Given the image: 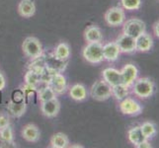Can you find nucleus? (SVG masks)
<instances>
[{
    "label": "nucleus",
    "mask_w": 159,
    "mask_h": 148,
    "mask_svg": "<svg viewBox=\"0 0 159 148\" xmlns=\"http://www.w3.org/2000/svg\"><path fill=\"white\" fill-rule=\"evenodd\" d=\"M131 92L140 99H148L155 92V84L148 77L138 78L130 86Z\"/></svg>",
    "instance_id": "1"
},
{
    "label": "nucleus",
    "mask_w": 159,
    "mask_h": 148,
    "mask_svg": "<svg viewBox=\"0 0 159 148\" xmlns=\"http://www.w3.org/2000/svg\"><path fill=\"white\" fill-rule=\"evenodd\" d=\"M82 56L87 62L92 64L103 62L105 60L103 54V45L101 43H87L82 52Z\"/></svg>",
    "instance_id": "2"
},
{
    "label": "nucleus",
    "mask_w": 159,
    "mask_h": 148,
    "mask_svg": "<svg viewBox=\"0 0 159 148\" xmlns=\"http://www.w3.org/2000/svg\"><path fill=\"white\" fill-rule=\"evenodd\" d=\"M22 49L26 56L31 59H35L43 53V49L41 42L35 37L26 38L22 45Z\"/></svg>",
    "instance_id": "3"
},
{
    "label": "nucleus",
    "mask_w": 159,
    "mask_h": 148,
    "mask_svg": "<svg viewBox=\"0 0 159 148\" xmlns=\"http://www.w3.org/2000/svg\"><path fill=\"white\" fill-rule=\"evenodd\" d=\"M90 95L94 100L106 101L112 96V86L104 80H98L91 86Z\"/></svg>",
    "instance_id": "4"
},
{
    "label": "nucleus",
    "mask_w": 159,
    "mask_h": 148,
    "mask_svg": "<svg viewBox=\"0 0 159 148\" xmlns=\"http://www.w3.org/2000/svg\"><path fill=\"white\" fill-rule=\"evenodd\" d=\"M146 30V27L144 22L138 19V18H131L124 22L123 24V33L125 35H129L130 37L136 39L139 35L143 34Z\"/></svg>",
    "instance_id": "5"
},
{
    "label": "nucleus",
    "mask_w": 159,
    "mask_h": 148,
    "mask_svg": "<svg viewBox=\"0 0 159 148\" xmlns=\"http://www.w3.org/2000/svg\"><path fill=\"white\" fill-rule=\"evenodd\" d=\"M119 108L120 111L124 114H127V116H138L142 112V107L140 104L134 99L129 98V96L125 98L124 100L120 101Z\"/></svg>",
    "instance_id": "6"
},
{
    "label": "nucleus",
    "mask_w": 159,
    "mask_h": 148,
    "mask_svg": "<svg viewBox=\"0 0 159 148\" xmlns=\"http://www.w3.org/2000/svg\"><path fill=\"white\" fill-rule=\"evenodd\" d=\"M105 21L107 24L112 27L122 26L125 21V10L122 7H112L105 13Z\"/></svg>",
    "instance_id": "7"
},
{
    "label": "nucleus",
    "mask_w": 159,
    "mask_h": 148,
    "mask_svg": "<svg viewBox=\"0 0 159 148\" xmlns=\"http://www.w3.org/2000/svg\"><path fill=\"white\" fill-rule=\"evenodd\" d=\"M43 58H45L46 68L48 69L52 72H62L66 68L67 60H60L52 53H47L43 54Z\"/></svg>",
    "instance_id": "8"
},
{
    "label": "nucleus",
    "mask_w": 159,
    "mask_h": 148,
    "mask_svg": "<svg viewBox=\"0 0 159 148\" xmlns=\"http://www.w3.org/2000/svg\"><path fill=\"white\" fill-rule=\"evenodd\" d=\"M123 84L130 87L134 83V81L139 78V69L133 63H128L120 70Z\"/></svg>",
    "instance_id": "9"
},
{
    "label": "nucleus",
    "mask_w": 159,
    "mask_h": 148,
    "mask_svg": "<svg viewBox=\"0 0 159 148\" xmlns=\"http://www.w3.org/2000/svg\"><path fill=\"white\" fill-rule=\"evenodd\" d=\"M118 45L120 52L125 53H133L136 52V46H135V39L133 37L125 34H120L117 40L115 41Z\"/></svg>",
    "instance_id": "10"
},
{
    "label": "nucleus",
    "mask_w": 159,
    "mask_h": 148,
    "mask_svg": "<svg viewBox=\"0 0 159 148\" xmlns=\"http://www.w3.org/2000/svg\"><path fill=\"white\" fill-rule=\"evenodd\" d=\"M59 110H60V103L57 100V98L41 103V111L43 116H46L47 118L57 117L59 113Z\"/></svg>",
    "instance_id": "11"
},
{
    "label": "nucleus",
    "mask_w": 159,
    "mask_h": 148,
    "mask_svg": "<svg viewBox=\"0 0 159 148\" xmlns=\"http://www.w3.org/2000/svg\"><path fill=\"white\" fill-rule=\"evenodd\" d=\"M103 80L106 81L110 86H116L118 84L123 83L120 70H118L114 67H107L102 71Z\"/></svg>",
    "instance_id": "12"
},
{
    "label": "nucleus",
    "mask_w": 159,
    "mask_h": 148,
    "mask_svg": "<svg viewBox=\"0 0 159 148\" xmlns=\"http://www.w3.org/2000/svg\"><path fill=\"white\" fill-rule=\"evenodd\" d=\"M52 88L54 90L57 94H62L67 89V81L65 76L61 74V72H56L52 76L50 84Z\"/></svg>",
    "instance_id": "13"
},
{
    "label": "nucleus",
    "mask_w": 159,
    "mask_h": 148,
    "mask_svg": "<svg viewBox=\"0 0 159 148\" xmlns=\"http://www.w3.org/2000/svg\"><path fill=\"white\" fill-rule=\"evenodd\" d=\"M103 54L104 59L109 62H114L118 60L120 54V51L116 42H110L103 45Z\"/></svg>",
    "instance_id": "14"
},
{
    "label": "nucleus",
    "mask_w": 159,
    "mask_h": 148,
    "mask_svg": "<svg viewBox=\"0 0 159 148\" xmlns=\"http://www.w3.org/2000/svg\"><path fill=\"white\" fill-rule=\"evenodd\" d=\"M135 46L136 51L140 52H149L153 47V39L152 37L144 32L143 34L139 35L135 39Z\"/></svg>",
    "instance_id": "15"
},
{
    "label": "nucleus",
    "mask_w": 159,
    "mask_h": 148,
    "mask_svg": "<svg viewBox=\"0 0 159 148\" xmlns=\"http://www.w3.org/2000/svg\"><path fill=\"white\" fill-rule=\"evenodd\" d=\"M22 136L28 142H37L40 139L41 132L37 125L34 123H29L26 124L22 129Z\"/></svg>",
    "instance_id": "16"
},
{
    "label": "nucleus",
    "mask_w": 159,
    "mask_h": 148,
    "mask_svg": "<svg viewBox=\"0 0 159 148\" xmlns=\"http://www.w3.org/2000/svg\"><path fill=\"white\" fill-rule=\"evenodd\" d=\"M27 104L25 101H10L7 105V111L13 118H20L26 112Z\"/></svg>",
    "instance_id": "17"
},
{
    "label": "nucleus",
    "mask_w": 159,
    "mask_h": 148,
    "mask_svg": "<svg viewBox=\"0 0 159 148\" xmlns=\"http://www.w3.org/2000/svg\"><path fill=\"white\" fill-rule=\"evenodd\" d=\"M18 12L24 18H30L36 13V5L33 0H21L18 5Z\"/></svg>",
    "instance_id": "18"
},
{
    "label": "nucleus",
    "mask_w": 159,
    "mask_h": 148,
    "mask_svg": "<svg viewBox=\"0 0 159 148\" xmlns=\"http://www.w3.org/2000/svg\"><path fill=\"white\" fill-rule=\"evenodd\" d=\"M84 39L87 43H101L103 35L100 28L94 25L87 27L84 31Z\"/></svg>",
    "instance_id": "19"
},
{
    "label": "nucleus",
    "mask_w": 159,
    "mask_h": 148,
    "mask_svg": "<svg viewBox=\"0 0 159 148\" xmlns=\"http://www.w3.org/2000/svg\"><path fill=\"white\" fill-rule=\"evenodd\" d=\"M87 95H88V92H87L86 87L83 84L80 83L74 84L69 89V96L74 101H78V102L84 101L87 98Z\"/></svg>",
    "instance_id": "20"
},
{
    "label": "nucleus",
    "mask_w": 159,
    "mask_h": 148,
    "mask_svg": "<svg viewBox=\"0 0 159 148\" xmlns=\"http://www.w3.org/2000/svg\"><path fill=\"white\" fill-rule=\"evenodd\" d=\"M128 138H129L130 143L134 144L135 147L138 146V145H139L140 143H142L143 141L148 140V139H146L144 134L142 133L141 128H140V125H135V127L131 128L129 130V132H128Z\"/></svg>",
    "instance_id": "21"
},
{
    "label": "nucleus",
    "mask_w": 159,
    "mask_h": 148,
    "mask_svg": "<svg viewBox=\"0 0 159 148\" xmlns=\"http://www.w3.org/2000/svg\"><path fill=\"white\" fill-rule=\"evenodd\" d=\"M51 146L53 148H65L69 144V139L66 134L62 132L54 133L51 138Z\"/></svg>",
    "instance_id": "22"
},
{
    "label": "nucleus",
    "mask_w": 159,
    "mask_h": 148,
    "mask_svg": "<svg viewBox=\"0 0 159 148\" xmlns=\"http://www.w3.org/2000/svg\"><path fill=\"white\" fill-rule=\"evenodd\" d=\"M130 87L125 85L123 83L118 84L112 87V96L116 99L117 101H122L125 98H127L129 94Z\"/></svg>",
    "instance_id": "23"
},
{
    "label": "nucleus",
    "mask_w": 159,
    "mask_h": 148,
    "mask_svg": "<svg viewBox=\"0 0 159 148\" xmlns=\"http://www.w3.org/2000/svg\"><path fill=\"white\" fill-rule=\"evenodd\" d=\"M38 98H39V100L42 102H46V101H50V100H52V99L57 98V93L54 92V90L52 88L51 85H45L43 87L39 90L38 92Z\"/></svg>",
    "instance_id": "24"
},
{
    "label": "nucleus",
    "mask_w": 159,
    "mask_h": 148,
    "mask_svg": "<svg viewBox=\"0 0 159 148\" xmlns=\"http://www.w3.org/2000/svg\"><path fill=\"white\" fill-rule=\"evenodd\" d=\"M53 54L60 60H67L70 56V47L66 43H60L54 48Z\"/></svg>",
    "instance_id": "25"
},
{
    "label": "nucleus",
    "mask_w": 159,
    "mask_h": 148,
    "mask_svg": "<svg viewBox=\"0 0 159 148\" xmlns=\"http://www.w3.org/2000/svg\"><path fill=\"white\" fill-rule=\"evenodd\" d=\"M24 80L26 84L38 87L41 84V73L37 72V71L33 69H29L25 74Z\"/></svg>",
    "instance_id": "26"
},
{
    "label": "nucleus",
    "mask_w": 159,
    "mask_h": 148,
    "mask_svg": "<svg viewBox=\"0 0 159 148\" xmlns=\"http://www.w3.org/2000/svg\"><path fill=\"white\" fill-rule=\"evenodd\" d=\"M140 128L142 133L144 134L146 139H150L153 136H155L157 133V128L155 127V124L150 122H145L140 125Z\"/></svg>",
    "instance_id": "27"
},
{
    "label": "nucleus",
    "mask_w": 159,
    "mask_h": 148,
    "mask_svg": "<svg viewBox=\"0 0 159 148\" xmlns=\"http://www.w3.org/2000/svg\"><path fill=\"white\" fill-rule=\"evenodd\" d=\"M0 139H1V141L4 142V143H7V144L13 143L14 135H13V130L11 128L10 125L0 130Z\"/></svg>",
    "instance_id": "28"
},
{
    "label": "nucleus",
    "mask_w": 159,
    "mask_h": 148,
    "mask_svg": "<svg viewBox=\"0 0 159 148\" xmlns=\"http://www.w3.org/2000/svg\"><path fill=\"white\" fill-rule=\"evenodd\" d=\"M120 4L125 10L134 11L141 7V0H120Z\"/></svg>",
    "instance_id": "29"
},
{
    "label": "nucleus",
    "mask_w": 159,
    "mask_h": 148,
    "mask_svg": "<svg viewBox=\"0 0 159 148\" xmlns=\"http://www.w3.org/2000/svg\"><path fill=\"white\" fill-rule=\"evenodd\" d=\"M37 89H38V87L28 85V84L25 83V85L22 87V93H23V95H24V99L25 98H29L30 95L34 94V93L37 91Z\"/></svg>",
    "instance_id": "30"
},
{
    "label": "nucleus",
    "mask_w": 159,
    "mask_h": 148,
    "mask_svg": "<svg viewBox=\"0 0 159 148\" xmlns=\"http://www.w3.org/2000/svg\"><path fill=\"white\" fill-rule=\"evenodd\" d=\"M10 125V119L7 114H0V130Z\"/></svg>",
    "instance_id": "31"
},
{
    "label": "nucleus",
    "mask_w": 159,
    "mask_h": 148,
    "mask_svg": "<svg viewBox=\"0 0 159 148\" xmlns=\"http://www.w3.org/2000/svg\"><path fill=\"white\" fill-rule=\"evenodd\" d=\"M5 87H6V79H5L4 75L0 72V91H2Z\"/></svg>",
    "instance_id": "32"
},
{
    "label": "nucleus",
    "mask_w": 159,
    "mask_h": 148,
    "mask_svg": "<svg viewBox=\"0 0 159 148\" xmlns=\"http://www.w3.org/2000/svg\"><path fill=\"white\" fill-rule=\"evenodd\" d=\"M153 33H154V35L159 39V20L156 21L154 25H153Z\"/></svg>",
    "instance_id": "33"
},
{
    "label": "nucleus",
    "mask_w": 159,
    "mask_h": 148,
    "mask_svg": "<svg viewBox=\"0 0 159 148\" xmlns=\"http://www.w3.org/2000/svg\"><path fill=\"white\" fill-rule=\"evenodd\" d=\"M136 147H138V148H151L152 146H151V144L149 143L148 141L145 140V141H143L142 143H140L139 145H138Z\"/></svg>",
    "instance_id": "34"
}]
</instances>
